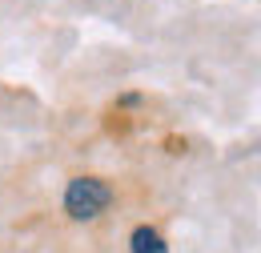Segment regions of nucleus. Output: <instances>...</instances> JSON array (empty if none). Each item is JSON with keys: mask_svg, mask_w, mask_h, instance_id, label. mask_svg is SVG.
Segmentation results:
<instances>
[{"mask_svg": "<svg viewBox=\"0 0 261 253\" xmlns=\"http://www.w3.org/2000/svg\"><path fill=\"white\" fill-rule=\"evenodd\" d=\"M113 205V189L100 177H72L65 185V213L72 221H93Z\"/></svg>", "mask_w": 261, "mask_h": 253, "instance_id": "1", "label": "nucleus"}, {"mask_svg": "<svg viewBox=\"0 0 261 253\" xmlns=\"http://www.w3.org/2000/svg\"><path fill=\"white\" fill-rule=\"evenodd\" d=\"M129 249L133 253H169V245H165V237L153 225H137L129 233Z\"/></svg>", "mask_w": 261, "mask_h": 253, "instance_id": "2", "label": "nucleus"}]
</instances>
